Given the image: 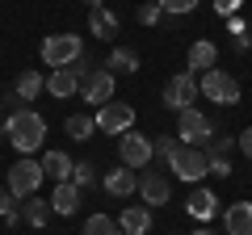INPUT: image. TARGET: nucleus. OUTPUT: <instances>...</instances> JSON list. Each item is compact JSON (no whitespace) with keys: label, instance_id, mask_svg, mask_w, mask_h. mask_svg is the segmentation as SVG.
<instances>
[{"label":"nucleus","instance_id":"nucleus-1","mask_svg":"<svg viewBox=\"0 0 252 235\" xmlns=\"http://www.w3.org/2000/svg\"><path fill=\"white\" fill-rule=\"evenodd\" d=\"M4 139H9L21 155H34L38 147L46 143V118L34 114V109H17V114L4 118Z\"/></svg>","mask_w":252,"mask_h":235},{"label":"nucleus","instance_id":"nucleus-2","mask_svg":"<svg viewBox=\"0 0 252 235\" xmlns=\"http://www.w3.org/2000/svg\"><path fill=\"white\" fill-rule=\"evenodd\" d=\"M76 59H84V38L80 34H51L42 42V63L51 67H72Z\"/></svg>","mask_w":252,"mask_h":235},{"label":"nucleus","instance_id":"nucleus-3","mask_svg":"<svg viewBox=\"0 0 252 235\" xmlns=\"http://www.w3.org/2000/svg\"><path fill=\"white\" fill-rule=\"evenodd\" d=\"M42 181H46L42 164L30 160V155H21V160L9 168V181H4V185H9V193L17 202H26V198H34V193H38V185H42Z\"/></svg>","mask_w":252,"mask_h":235},{"label":"nucleus","instance_id":"nucleus-4","mask_svg":"<svg viewBox=\"0 0 252 235\" xmlns=\"http://www.w3.org/2000/svg\"><path fill=\"white\" fill-rule=\"evenodd\" d=\"M198 92H202V97H210L215 105H240V80H235V76H227L223 67H210V72H202Z\"/></svg>","mask_w":252,"mask_h":235},{"label":"nucleus","instance_id":"nucleus-5","mask_svg":"<svg viewBox=\"0 0 252 235\" xmlns=\"http://www.w3.org/2000/svg\"><path fill=\"white\" fill-rule=\"evenodd\" d=\"M177 139L185 147H206L215 139V126H210V118L202 109H181L177 114Z\"/></svg>","mask_w":252,"mask_h":235},{"label":"nucleus","instance_id":"nucleus-6","mask_svg":"<svg viewBox=\"0 0 252 235\" xmlns=\"http://www.w3.org/2000/svg\"><path fill=\"white\" fill-rule=\"evenodd\" d=\"M168 168L177 172L181 181L198 185L202 176H206V172H210V160H206V151H202V147H185V143H181V147H177V155H172V160H168Z\"/></svg>","mask_w":252,"mask_h":235},{"label":"nucleus","instance_id":"nucleus-7","mask_svg":"<svg viewBox=\"0 0 252 235\" xmlns=\"http://www.w3.org/2000/svg\"><path fill=\"white\" fill-rule=\"evenodd\" d=\"M93 118H97L101 135H126V130H135V109L126 105V101H109V105H101Z\"/></svg>","mask_w":252,"mask_h":235},{"label":"nucleus","instance_id":"nucleus-8","mask_svg":"<svg viewBox=\"0 0 252 235\" xmlns=\"http://www.w3.org/2000/svg\"><path fill=\"white\" fill-rule=\"evenodd\" d=\"M118 155H122L126 168H147L156 155V143L147 135H135V130H126V135H118Z\"/></svg>","mask_w":252,"mask_h":235},{"label":"nucleus","instance_id":"nucleus-9","mask_svg":"<svg viewBox=\"0 0 252 235\" xmlns=\"http://www.w3.org/2000/svg\"><path fill=\"white\" fill-rule=\"evenodd\" d=\"M84 76H89V67H84L80 59H76L72 67H55V72L46 76V92H51L55 101H67L72 92H80V80H84Z\"/></svg>","mask_w":252,"mask_h":235},{"label":"nucleus","instance_id":"nucleus-10","mask_svg":"<svg viewBox=\"0 0 252 235\" xmlns=\"http://www.w3.org/2000/svg\"><path fill=\"white\" fill-rule=\"evenodd\" d=\"M193 97H198V80H193V72H177L168 76V84H164V105L168 109H193Z\"/></svg>","mask_w":252,"mask_h":235},{"label":"nucleus","instance_id":"nucleus-11","mask_svg":"<svg viewBox=\"0 0 252 235\" xmlns=\"http://www.w3.org/2000/svg\"><path fill=\"white\" fill-rule=\"evenodd\" d=\"M80 97L93 101L97 109L109 105V101H114V72H109V67H93V72L80 80Z\"/></svg>","mask_w":252,"mask_h":235},{"label":"nucleus","instance_id":"nucleus-12","mask_svg":"<svg viewBox=\"0 0 252 235\" xmlns=\"http://www.w3.org/2000/svg\"><path fill=\"white\" fill-rule=\"evenodd\" d=\"M139 198L147 206H164L168 202V176L160 168H143V176H139Z\"/></svg>","mask_w":252,"mask_h":235},{"label":"nucleus","instance_id":"nucleus-13","mask_svg":"<svg viewBox=\"0 0 252 235\" xmlns=\"http://www.w3.org/2000/svg\"><path fill=\"white\" fill-rule=\"evenodd\" d=\"M185 210L198 223H210V218L219 214V198H215V189H206V185H193L189 189V198H185Z\"/></svg>","mask_w":252,"mask_h":235},{"label":"nucleus","instance_id":"nucleus-14","mask_svg":"<svg viewBox=\"0 0 252 235\" xmlns=\"http://www.w3.org/2000/svg\"><path fill=\"white\" fill-rule=\"evenodd\" d=\"M105 193H109V198H130V193H139V176H135V168H126V164H122V168H109L105 172Z\"/></svg>","mask_w":252,"mask_h":235},{"label":"nucleus","instance_id":"nucleus-15","mask_svg":"<svg viewBox=\"0 0 252 235\" xmlns=\"http://www.w3.org/2000/svg\"><path fill=\"white\" fill-rule=\"evenodd\" d=\"M227 235H252V202H231L223 210Z\"/></svg>","mask_w":252,"mask_h":235},{"label":"nucleus","instance_id":"nucleus-16","mask_svg":"<svg viewBox=\"0 0 252 235\" xmlns=\"http://www.w3.org/2000/svg\"><path fill=\"white\" fill-rule=\"evenodd\" d=\"M51 210L55 214H76L80 210V185L76 181H63V185H55V193H51Z\"/></svg>","mask_w":252,"mask_h":235},{"label":"nucleus","instance_id":"nucleus-17","mask_svg":"<svg viewBox=\"0 0 252 235\" xmlns=\"http://www.w3.org/2000/svg\"><path fill=\"white\" fill-rule=\"evenodd\" d=\"M42 172L51 176L55 185H63V181H72V172H76V160L67 151H46L42 155Z\"/></svg>","mask_w":252,"mask_h":235},{"label":"nucleus","instance_id":"nucleus-18","mask_svg":"<svg viewBox=\"0 0 252 235\" xmlns=\"http://www.w3.org/2000/svg\"><path fill=\"white\" fill-rule=\"evenodd\" d=\"M118 227H122V235H147L152 231V210L147 206H126L118 214Z\"/></svg>","mask_w":252,"mask_h":235},{"label":"nucleus","instance_id":"nucleus-19","mask_svg":"<svg viewBox=\"0 0 252 235\" xmlns=\"http://www.w3.org/2000/svg\"><path fill=\"white\" fill-rule=\"evenodd\" d=\"M202 151H206L210 172H215V176H231V155H227V151H231V139H210Z\"/></svg>","mask_w":252,"mask_h":235},{"label":"nucleus","instance_id":"nucleus-20","mask_svg":"<svg viewBox=\"0 0 252 235\" xmlns=\"http://www.w3.org/2000/svg\"><path fill=\"white\" fill-rule=\"evenodd\" d=\"M51 214H55V210H51V198H38V193H34V198L21 202V218H26L30 227H46V223H51Z\"/></svg>","mask_w":252,"mask_h":235},{"label":"nucleus","instance_id":"nucleus-21","mask_svg":"<svg viewBox=\"0 0 252 235\" xmlns=\"http://www.w3.org/2000/svg\"><path fill=\"white\" fill-rule=\"evenodd\" d=\"M215 63H219V46H215V42L202 38V42L189 46V67H193V72H210Z\"/></svg>","mask_w":252,"mask_h":235},{"label":"nucleus","instance_id":"nucleus-22","mask_svg":"<svg viewBox=\"0 0 252 235\" xmlns=\"http://www.w3.org/2000/svg\"><path fill=\"white\" fill-rule=\"evenodd\" d=\"M89 29H93V38H114L118 34V17L101 4V9H89Z\"/></svg>","mask_w":252,"mask_h":235},{"label":"nucleus","instance_id":"nucleus-23","mask_svg":"<svg viewBox=\"0 0 252 235\" xmlns=\"http://www.w3.org/2000/svg\"><path fill=\"white\" fill-rule=\"evenodd\" d=\"M105 67L109 72H139V51H130V46H114L109 51V59H105Z\"/></svg>","mask_w":252,"mask_h":235},{"label":"nucleus","instance_id":"nucleus-24","mask_svg":"<svg viewBox=\"0 0 252 235\" xmlns=\"http://www.w3.org/2000/svg\"><path fill=\"white\" fill-rule=\"evenodd\" d=\"M63 130L84 143V139H93V130H97V118H93V114H72L67 122H63Z\"/></svg>","mask_w":252,"mask_h":235},{"label":"nucleus","instance_id":"nucleus-25","mask_svg":"<svg viewBox=\"0 0 252 235\" xmlns=\"http://www.w3.org/2000/svg\"><path fill=\"white\" fill-rule=\"evenodd\" d=\"M13 88H17V97H21V101H34L38 92L46 88V80H42V76H38V72H21V76H17V84H13Z\"/></svg>","mask_w":252,"mask_h":235},{"label":"nucleus","instance_id":"nucleus-26","mask_svg":"<svg viewBox=\"0 0 252 235\" xmlns=\"http://www.w3.org/2000/svg\"><path fill=\"white\" fill-rule=\"evenodd\" d=\"M84 235H122V227H118V218H109V214H93L89 223H84Z\"/></svg>","mask_w":252,"mask_h":235},{"label":"nucleus","instance_id":"nucleus-27","mask_svg":"<svg viewBox=\"0 0 252 235\" xmlns=\"http://www.w3.org/2000/svg\"><path fill=\"white\" fill-rule=\"evenodd\" d=\"M164 13H172V17H185V13H193L198 9V0H156Z\"/></svg>","mask_w":252,"mask_h":235},{"label":"nucleus","instance_id":"nucleus-28","mask_svg":"<svg viewBox=\"0 0 252 235\" xmlns=\"http://www.w3.org/2000/svg\"><path fill=\"white\" fill-rule=\"evenodd\" d=\"M177 147H181V139H177V135H160V143H156V155L168 164L172 155H177Z\"/></svg>","mask_w":252,"mask_h":235},{"label":"nucleus","instance_id":"nucleus-29","mask_svg":"<svg viewBox=\"0 0 252 235\" xmlns=\"http://www.w3.org/2000/svg\"><path fill=\"white\" fill-rule=\"evenodd\" d=\"M72 181L80 185V189H89V185H93V164H89V160H84V164H76V172H72Z\"/></svg>","mask_w":252,"mask_h":235},{"label":"nucleus","instance_id":"nucleus-30","mask_svg":"<svg viewBox=\"0 0 252 235\" xmlns=\"http://www.w3.org/2000/svg\"><path fill=\"white\" fill-rule=\"evenodd\" d=\"M164 17V9H160V4H156V0H152V4H143V9H139V21H143V26H156V21H160Z\"/></svg>","mask_w":252,"mask_h":235},{"label":"nucleus","instance_id":"nucleus-31","mask_svg":"<svg viewBox=\"0 0 252 235\" xmlns=\"http://www.w3.org/2000/svg\"><path fill=\"white\" fill-rule=\"evenodd\" d=\"M13 206H17V198H13V193H9V185H0V218L9 214Z\"/></svg>","mask_w":252,"mask_h":235},{"label":"nucleus","instance_id":"nucleus-32","mask_svg":"<svg viewBox=\"0 0 252 235\" xmlns=\"http://www.w3.org/2000/svg\"><path fill=\"white\" fill-rule=\"evenodd\" d=\"M240 4H244V0H215V13H219V17H227V13H235Z\"/></svg>","mask_w":252,"mask_h":235},{"label":"nucleus","instance_id":"nucleus-33","mask_svg":"<svg viewBox=\"0 0 252 235\" xmlns=\"http://www.w3.org/2000/svg\"><path fill=\"white\" fill-rule=\"evenodd\" d=\"M4 223H9V227H21V223H26V218H21V206H13L9 214H4Z\"/></svg>","mask_w":252,"mask_h":235},{"label":"nucleus","instance_id":"nucleus-34","mask_svg":"<svg viewBox=\"0 0 252 235\" xmlns=\"http://www.w3.org/2000/svg\"><path fill=\"white\" fill-rule=\"evenodd\" d=\"M240 147H244V155H248V160H252V126H248V130H244V135H240Z\"/></svg>","mask_w":252,"mask_h":235},{"label":"nucleus","instance_id":"nucleus-35","mask_svg":"<svg viewBox=\"0 0 252 235\" xmlns=\"http://www.w3.org/2000/svg\"><path fill=\"white\" fill-rule=\"evenodd\" d=\"M84 4H89V9H101V4H105V0H84Z\"/></svg>","mask_w":252,"mask_h":235},{"label":"nucleus","instance_id":"nucleus-36","mask_svg":"<svg viewBox=\"0 0 252 235\" xmlns=\"http://www.w3.org/2000/svg\"><path fill=\"white\" fill-rule=\"evenodd\" d=\"M189 235H215V231H206V227H198V231H189Z\"/></svg>","mask_w":252,"mask_h":235},{"label":"nucleus","instance_id":"nucleus-37","mask_svg":"<svg viewBox=\"0 0 252 235\" xmlns=\"http://www.w3.org/2000/svg\"><path fill=\"white\" fill-rule=\"evenodd\" d=\"M248 51H252V38H248Z\"/></svg>","mask_w":252,"mask_h":235}]
</instances>
